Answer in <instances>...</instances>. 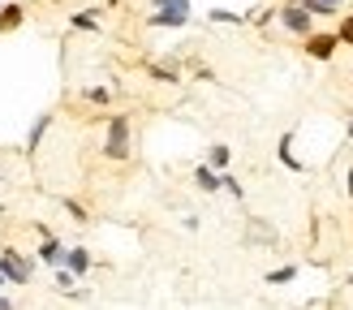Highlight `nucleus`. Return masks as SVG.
I'll return each mask as SVG.
<instances>
[{"label": "nucleus", "mask_w": 353, "mask_h": 310, "mask_svg": "<svg viewBox=\"0 0 353 310\" xmlns=\"http://www.w3.org/2000/svg\"><path fill=\"white\" fill-rule=\"evenodd\" d=\"M103 160H112V164H121V160H130V134H134V121L130 116H108L103 121Z\"/></svg>", "instance_id": "nucleus-1"}, {"label": "nucleus", "mask_w": 353, "mask_h": 310, "mask_svg": "<svg viewBox=\"0 0 353 310\" xmlns=\"http://www.w3.org/2000/svg\"><path fill=\"white\" fill-rule=\"evenodd\" d=\"M276 22L289 34H297V39H306V34L314 30V17H310V9L302 5V0H285V5L276 9Z\"/></svg>", "instance_id": "nucleus-2"}, {"label": "nucleus", "mask_w": 353, "mask_h": 310, "mask_svg": "<svg viewBox=\"0 0 353 310\" xmlns=\"http://www.w3.org/2000/svg\"><path fill=\"white\" fill-rule=\"evenodd\" d=\"M0 267H5L9 285H30V276H34V258H26L22 250L5 246V250H0Z\"/></svg>", "instance_id": "nucleus-3"}, {"label": "nucleus", "mask_w": 353, "mask_h": 310, "mask_svg": "<svg viewBox=\"0 0 353 310\" xmlns=\"http://www.w3.org/2000/svg\"><path fill=\"white\" fill-rule=\"evenodd\" d=\"M302 52L310 61H332L341 52V39H336V30H310L306 39H302Z\"/></svg>", "instance_id": "nucleus-4"}, {"label": "nucleus", "mask_w": 353, "mask_h": 310, "mask_svg": "<svg viewBox=\"0 0 353 310\" xmlns=\"http://www.w3.org/2000/svg\"><path fill=\"white\" fill-rule=\"evenodd\" d=\"M190 17H194V9H151L147 26H155V30H181V26H190Z\"/></svg>", "instance_id": "nucleus-5"}, {"label": "nucleus", "mask_w": 353, "mask_h": 310, "mask_svg": "<svg viewBox=\"0 0 353 310\" xmlns=\"http://www.w3.org/2000/svg\"><path fill=\"white\" fill-rule=\"evenodd\" d=\"M34 263H43V267H61V263H65V241H61L57 233L39 237V250H34Z\"/></svg>", "instance_id": "nucleus-6"}, {"label": "nucleus", "mask_w": 353, "mask_h": 310, "mask_svg": "<svg viewBox=\"0 0 353 310\" xmlns=\"http://www.w3.org/2000/svg\"><path fill=\"white\" fill-rule=\"evenodd\" d=\"M65 267L78 276V280H86V271L95 267V258H91V250L86 246H65Z\"/></svg>", "instance_id": "nucleus-7"}, {"label": "nucleus", "mask_w": 353, "mask_h": 310, "mask_svg": "<svg viewBox=\"0 0 353 310\" xmlns=\"http://www.w3.org/2000/svg\"><path fill=\"white\" fill-rule=\"evenodd\" d=\"M48 130H52V112H39V116L30 121V130H26V151H30V155L39 151V143L48 138Z\"/></svg>", "instance_id": "nucleus-8"}, {"label": "nucleus", "mask_w": 353, "mask_h": 310, "mask_svg": "<svg viewBox=\"0 0 353 310\" xmlns=\"http://www.w3.org/2000/svg\"><path fill=\"white\" fill-rule=\"evenodd\" d=\"M194 185H199L203 194H220V172L211 164H194Z\"/></svg>", "instance_id": "nucleus-9"}, {"label": "nucleus", "mask_w": 353, "mask_h": 310, "mask_svg": "<svg viewBox=\"0 0 353 310\" xmlns=\"http://www.w3.org/2000/svg\"><path fill=\"white\" fill-rule=\"evenodd\" d=\"M22 22H26V9L13 5V0H5V5H0V30H17Z\"/></svg>", "instance_id": "nucleus-10"}, {"label": "nucleus", "mask_w": 353, "mask_h": 310, "mask_svg": "<svg viewBox=\"0 0 353 310\" xmlns=\"http://www.w3.org/2000/svg\"><path fill=\"white\" fill-rule=\"evenodd\" d=\"M99 9H78V13H69V26L74 30H99Z\"/></svg>", "instance_id": "nucleus-11"}, {"label": "nucleus", "mask_w": 353, "mask_h": 310, "mask_svg": "<svg viewBox=\"0 0 353 310\" xmlns=\"http://www.w3.org/2000/svg\"><path fill=\"white\" fill-rule=\"evenodd\" d=\"M203 164H211L216 172H224L228 164H233V147H228V143H216V147L207 151V160H203Z\"/></svg>", "instance_id": "nucleus-12"}, {"label": "nucleus", "mask_w": 353, "mask_h": 310, "mask_svg": "<svg viewBox=\"0 0 353 310\" xmlns=\"http://www.w3.org/2000/svg\"><path fill=\"white\" fill-rule=\"evenodd\" d=\"M82 99L91 103V108H108V103H112L117 95H112V86H86V91H82Z\"/></svg>", "instance_id": "nucleus-13"}, {"label": "nucleus", "mask_w": 353, "mask_h": 310, "mask_svg": "<svg viewBox=\"0 0 353 310\" xmlns=\"http://www.w3.org/2000/svg\"><path fill=\"white\" fill-rule=\"evenodd\" d=\"M280 164H285L289 172H306V164H302V160H293V134L280 138Z\"/></svg>", "instance_id": "nucleus-14"}, {"label": "nucleus", "mask_w": 353, "mask_h": 310, "mask_svg": "<svg viewBox=\"0 0 353 310\" xmlns=\"http://www.w3.org/2000/svg\"><path fill=\"white\" fill-rule=\"evenodd\" d=\"M297 271H302L297 263H285V267H272L268 276H263V280H268V285H293V280H297Z\"/></svg>", "instance_id": "nucleus-15"}, {"label": "nucleus", "mask_w": 353, "mask_h": 310, "mask_svg": "<svg viewBox=\"0 0 353 310\" xmlns=\"http://www.w3.org/2000/svg\"><path fill=\"white\" fill-rule=\"evenodd\" d=\"M207 22H216V26H245V13H233V9H211V13H207Z\"/></svg>", "instance_id": "nucleus-16"}, {"label": "nucleus", "mask_w": 353, "mask_h": 310, "mask_svg": "<svg viewBox=\"0 0 353 310\" xmlns=\"http://www.w3.org/2000/svg\"><path fill=\"white\" fill-rule=\"evenodd\" d=\"M220 194H228V198H237V203L245 198V185H241V181L233 177V172H228V168L220 172Z\"/></svg>", "instance_id": "nucleus-17"}, {"label": "nucleus", "mask_w": 353, "mask_h": 310, "mask_svg": "<svg viewBox=\"0 0 353 310\" xmlns=\"http://www.w3.org/2000/svg\"><path fill=\"white\" fill-rule=\"evenodd\" d=\"M52 285H57L61 293H69V289H74V285H78V276H74V271H69V267L61 263V267H52Z\"/></svg>", "instance_id": "nucleus-18"}, {"label": "nucleus", "mask_w": 353, "mask_h": 310, "mask_svg": "<svg viewBox=\"0 0 353 310\" xmlns=\"http://www.w3.org/2000/svg\"><path fill=\"white\" fill-rule=\"evenodd\" d=\"M336 39H341V48H353V13H341V22H336Z\"/></svg>", "instance_id": "nucleus-19"}, {"label": "nucleus", "mask_w": 353, "mask_h": 310, "mask_svg": "<svg viewBox=\"0 0 353 310\" xmlns=\"http://www.w3.org/2000/svg\"><path fill=\"white\" fill-rule=\"evenodd\" d=\"M147 74H151L155 82H181V74H176V69H172V65H151V69H147Z\"/></svg>", "instance_id": "nucleus-20"}, {"label": "nucleus", "mask_w": 353, "mask_h": 310, "mask_svg": "<svg viewBox=\"0 0 353 310\" xmlns=\"http://www.w3.org/2000/svg\"><path fill=\"white\" fill-rule=\"evenodd\" d=\"M151 9H194V0H147Z\"/></svg>", "instance_id": "nucleus-21"}, {"label": "nucleus", "mask_w": 353, "mask_h": 310, "mask_svg": "<svg viewBox=\"0 0 353 310\" xmlns=\"http://www.w3.org/2000/svg\"><path fill=\"white\" fill-rule=\"evenodd\" d=\"M61 207H65V211L74 216V220H86V207H82V203H74V198H61Z\"/></svg>", "instance_id": "nucleus-22"}, {"label": "nucleus", "mask_w": 353, "mask_h": 310, "mask_svg": "<svg viewBox=\"0 0 353 310\" xmlns=\"http://www.w3.org/2000/svg\"><path fill=\"white\" fill-rule=\"evenodd\" d=\"M65 298H69V302H86V298H91V289H86V285H74Z\"/></svg>", "instance_id": "nucleus-23"}, {"label": "nucleus", "mask_w": 353, "mask_h": 310, "mask_svg": "<svg viewBox=\"0 0 353 310\" xmlns=\"http://www.w3.org/2000/svg\"><path fill=\"white\" fill-rule=\"evenodd\" d=\"M345 189H349V203H353V168L345 172Z\"/></svg>", "instance_id": "nucleus-24"}, {"label": "nucleus", "mask_w": 353, "mask_h": 310, "mask_svg": "<svg viewBox=\"0 0 353 310\" xmlns=\"http://www.w3.org/2000/svg\"><path fill=\"white\" fill-rule=\"evenodd\" d=\"M0 310H13V298H5V293H0Z\"/></svg>", "instance_id": "nucleus-25"}, {"label": "nucleus", "mask_w": 353, "mask_h": 310, "mask_svg": "<svg viewBox=\"0 0 353 310\" xmlns=\"http://www.w3.org/2000/svg\"><path fill=\"white\" fill-rule=\"evenodd\" d=\"M9 285V276H5V267H0V289H5Z\"/></svg>", "instance_id": "nucleus-26"}, {"label": "nucleus", "mask_w": 353, "mask_h": 310, "mask_svg": "<svg viewBox=\"0 0 353 310\" xmlns=\"http://www.w3.org/2000/svg\"><path fill=\"white\" fill-rule=\"evenodd\" d=\"M345 134H349V143H353V121H349V130H345Z\"/></svg>", "instance_id": "nucleus-27"}, {"label": "nucleus", "mask_w": 353, "mask_h": 310, "mask_svg": "<svg viewBox=\"0 0 353 310\" xmlns=\"http://www.w3.org/2000/svg\"><path fill=\"white\" fill-rule=\"evenodd\" d=\"M0 216H5V198H0Z\"/></svg>", "instance_id": "nucleus-28"}, {"label": "nucleus", "mask_w": 353, "mask_h": 310, "mask_svg": "<svg viewBox=\"0 0 353 310\" xmlns=\"http://www.w3.org/2000/svg\"><path fill=\"white\" fill-rule=\"evenodd\" d=\"M0 5H5V0H0Z\"/></svg>", "instance_id": "nucleus-29"}]
</instances>
